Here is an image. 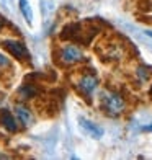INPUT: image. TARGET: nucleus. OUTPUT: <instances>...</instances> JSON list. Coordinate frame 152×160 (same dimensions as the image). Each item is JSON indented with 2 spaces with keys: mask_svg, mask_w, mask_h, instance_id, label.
I'll list each match as a JSON object with an SVG mask.
<instances>
[{
  "mask_svg": "<svg viewBox=\"0 0 152 160\" xmlns=\"http://www.w3.org/2000/svg\"><path fill=\"white\" fill-rule=\"evenodd\" d=\"M3 25H5V20H3L2 17H0V31L3 30Z\"/></svg>",
  "mask_w": 152,
  "mask_h": 160,
  "instance_id": "13",
  "label": "nucleus"
},
{
  "mask_svg": "<svg viewBox=\"0 0 152 160\" xmlns=\"http://www.w3.org/2000/svg\"><path fill=\"white\" fill-rule=\"evenodd\" d=\"M85 61V54L80 48V44L75 42H67V44L59 46L56 51V62L62 67H72Z\"/></svg>",
  "mask_w": 152,
  "mask_h": 160,
  "instance_id": "3",
  "label": "nucleus"
},
{
  "mask_svg": "<svg viewBox=\"0 0 152 160\" xmlns=\"http://www.w3.org/2000/svg\"><path fill=\"white\" fill-rule=\"evenodd\" d=\"M39 83L36 82H23L15 92V97H17V101H33L36 100L39 95H41V88L38 87Z\"/></svg>",
  "mask_w": 152,
  "mask_h": 160,
  "instance_id": "6",
  "label": "nucleus"
},
{
  "mask_svg": "<svg viewBox=\"0 0 152 160\" xmlns=\"http://www.w3.org/2000/svg\"><path fill=\"white\" fill-rule=\"evenodd\" d=\"M128 108V101L123 93L118 90L105 88L100 95V110L103 111L110 118H119L121 114H124Z\"/></svg>",
  "mask_w": 152,
  "mask_h": 160,
  "instance_id": "1",
  "label": "nucleus"
},
{
  "mask_svg": "<svg viewBox=\"0 0 152 160\" xmlns=\"http://www.w3.org/2000/svg\"><path fill=\"white\" fill-rule=\"evenodd\" d=\"M13 77V62L8 54L0 52V80Z\"/></svg>",
  "mask_w": 152,
  "mask_h": 160,
  "instance_id": "10",
  "label": "nucleus"
},
{
  "mask_svg": "<svg viewBox=\"0 0 152 160\" xmlns=\"http://www.w3.org/2000/svg\"><path fill=\"white\" fill-rule=\"evenodd\" d=\"M79 122H80V128L90 137H93V139H100V137L103 136V129H101L98 124H95L93 121L87 119V118H80V119H79Z\"/></svg>",
  "mask_w": 152,
  "mask_h": 160,
  "instance_id": "9",
  "label": "nucleus"
},
{
  "mask_svg": "<svg viewBox=\"0 0 152 160\" xmlns=\"http://www.w3.org/2000/svg\"><path fill=\"white\" fill-rule=\"evenodd\" d=\"M0 46L10 57L21 64H31V54L28 51L25 41L17 39V38H5L0 41Z\"/></svg>",
  "mask_w": 152,
  "mask_h": 160,
  "instance_id": "4",
  "label": "nucleus"
},
{
  "mask_svg": "<svg viewBox=\"0 0 152 160\" xmlns=\"http://www.w3.org/2000/svg\"><path fill=\"white\" fill-rule=\"evenodd\" d=\"M97 51L101 56V61H121V57L124 56V48L119 42H108Z\"/></svg>",
  "mask_w": 152,
  "mask_h": 160,
  "instance_id": "7",
  "label": "nucleus"
},
{
  "mask_svg": "<svg viewBox=\"0 0 152 160\" xmlns=\"http://www.w3.org/2000/svg\"><path fill=\"white\" fill-rule=\"evenodd\" d=\"M98 77L93 70H82L79 72V74L75 75V80L72 82V85H74L75 92L80 95L85 101H92L93 98V93L97 92L98 88Z\"/></svg>",
  "mask_w": 152,
  "mask_h": 160,
  "instance_id": "2",
  "label": "nucleus"
},
{
  "mask_svg": "<svg viewBox=\"0 0 152 160\" xmlns=\"http://www.w3.org/2000/svg\"><path fill=\"white\" fill-rule=\"evenodd\" d=\"M149 97L152 98V85H150V90H149Z\"/></svg>",
  "mask_w": 152,
  "mask_h": 160,
  "instance_id": "16",
  "label": "nucleus"
},
{
  "mask_svg": "<svg viewBox=\"0 0 152 160\" xmlns=\"http://www.w3.org/2000/svg\"><path fill=\"white\" fill-rule=\"evenodd\" d=\"M18 3H20V10H21V13H23L26 23L31 25V21H33V12H31V7H30V3H28V0H18Z\"/></svg>",
  "mask_w": 152,
  "mask_h": 160,
  "instance_id": "12",
  "label": "nucleus"
},
{
  "mask_svg": "<svg viewBox=\"0 0 152 160\" xmlns=\"http://www.w3.org/2000/svg\"><path fill=\"white\" fill-rule=\"evenodd\" d=\"M134 77L139 83H147L152 78V67H149L146 64H139L134 69Z\"/></svg>",
  "mask_w": 152,
  "mask_h": 160,
  "instance_id": "11",
  "label": "nucleus"
},
{
  "mask_svg": "<svg viewBox=\"0 0 152 160\" xmlns=\"http://www.w3.org/2000/svg\"><path fill=\"white\" fill-rule=\"evenodd\" d=\"M146 34H147V36H150V38H152V31H150V30H149V31H146Z\"/></svg>",
  "mask_w": 152,
  "mask_h": 160,
  "instance_id": "15",
  "label": "nucleus"
},
{
  "mask_svg": "<svg viewBox=\"0 0 152 160\" xmlns=\"http://www.w3.org/2000/svg\"><path fill=\"white\" fill-rule=\"evenodd\" d=\"M0 128L3 131H7L8 134H17L20 131V124L15 118V114H13L8 108H0Z\"/></svg>",
  "mask_w": 152,
  "mask_h": 160,
  "instance_id": "8",
  "label": "nucleus"
},
{
  "mask_svg": "<svg viewBox=\"0 0 152 160\" xmlns=\"http://www.w3.org/2000/svg\"><path fill=\"white\" fill-rule=\"evenodd\" d=\"M13 114H15L20 128L28 129V128H31L34 124L36 116H34L33 110L25 103V101H17V103L13 105Z\"/></svg>",
  "mask_w": 152,
  "mask_h": 160,
  "instance_id": "5",
  "label": "nucleus"
},
{
  "mask_svg": "<svg viewBox=\"0 0 152 160\" xmlns=\"http://www.w3.org/2000/svg\"><path fill=\"white\" fill-rule=\"evenodd\" d=\"M144 131H147V132H152V122H150L149 126H146V128H144Z\"/></svg>",
  "mask_w": 152,
  "mask_h": 160,
  "instance_id": "14",
  "label": "nucleus"
}]
</instances>
